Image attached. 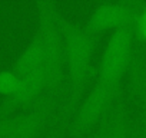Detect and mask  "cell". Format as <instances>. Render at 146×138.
<instances>
[{"label": "cell", "mask_w": 146, "mask_h": 138, "mask_svg": "<svg viewBox=\"0 0 146 138\" xmlns=\"http://www.w3.org/2000/svg\"><path fill=\"white\" fill-rule=\"evenodd\" d=\"M57 22L64 48L66 88L63 99L53 119L52 138H59V134L63 131V128L70 124L82 98L86 94L88 81L93 72L92 63L98 39V36L90 33L85 25L72 20L59 7Z\"/></svg>", "instance_id": "obj_1"}, {"label": "cell", "mask_w": 146, "mask_h": 138, "mask_svg": "<svg viewBox=\"0 0 146 138\" xmlns=\"http://www.w3.org/2000/svg\"><path fill=\"white\" fill-rule=\"evenodd\" d=\"M36 35L42 46V74L46 82V94L60 102L66 88V65L63 38L57 22V5L50 0H39Z\"/></svg>", "instance_id": "obj_2"}, {"label": "cell", "mask_w": 146, "mask_h": 138, "mask_svg": "<svg viewBox=\"0 0 146 138\" xmlns=\"http://www.w3.org/2000/svg\"><path fill=\"white\" fill-rule=\"evenodd\" d=\"M120 89L122 86H112L95 81L92 88L82 98L67 127V137L83 138L92 132L117 104L120 99Z\"/></svg>", "instance_id": "obj_3"}, {"label": "cell", "mask_w": 146, "mask_h": 138, "mask_svg": "<svg viewBox=\"0 0 146 138\" xmlns=\"http://www.w3.org/2000/svg\"><path fill=\"white\" fill-rule=\"evenodd\" d=\"M133 40L135 35L132 27H122L110 33L96 69L95 81L112 86H122L123 78L132 65Z\"/></svg>", "instance_id": "obj_4"}, {"label": "cell", "mask_w": 146, "mask_h": 138, "mask_svg": "<svg viewBox=\"0 0 146 138\" xmlns=\"http://www.w3.org/2000/svg\"><path fill=\"white\" fill-rule=\"evenodd\" d=\"M60 101L44 94L19 114L0 121V138H39L53 122Z\"/></svg>", "instance_id": "obj_5"}, {"label": "cell", "mask_w": 146, "mask_h": 138, "mask_svg": "<svg viewBox=\"0 0 146 138\" xmlns=\"http://www.w3.org/2000/svg\"><path fill=\"white\" fill-rule=\"evenodd\" d=\"M143 3L145 2H132V0L99 3L89 15L85 27L96 36L105 32L112 33L122 27H132Z\"/></svg>", "instance_id": "obj_6"}, {"label": "cell", "mask_w": 146, "mask_h": 138, "mask_svg": "<svg viewBox=\"0 0 146 138\" xmlns=\"http://www.w3.org/2000/svg\"><path fill=\"white\" fill-rule=\"evenodd\" d=\"M12 69L20 78H26L37 71H42V46L36 33L19 53L12 65Z\"/></svg>", "instance_id": "obj_7"}, {"label": "cell", "mask_w": 146, "mask_h": 138, "mask_svg": "<svg viewBox=\"0 0 146 138\" xmlns=\"http://www.w3.org/2000/svg\"><path fill=\"white\" fill-rule=\"evenodd\" d=\"M20 82H22V78L13 71L12 66L0 71V94L3 95V98L16 92Z\"/></svg>", "instance_id": "obj_8"}, {"label": "cell", "mask_w": 146, "mask_h": 138, "mask_svg": "<svg viewBox=\"0 0 146 138\" xmlns=\"http://www.w3.org/2000/svg\"><path fill=\"white\" fill-rule=\"evenodd\" d=\"M132 30H133L135 39H139L143 43H146V3H143L139 13L136 15L135 22L132 25Z\"/></svg>", "instance_id": "obj_9"}, {"label": "cell", "mask_w": 146, "mask_h": 138, "mask_svg": "<svg viewBox=\"0 0 146 138\" xmlns=\"http://www.w3.org/2000/svg\"><path fill=\"white\" fill-rule=\"evenodd\" d=\"M132 138H146V132L142 128L132 129Z\"/></svg>", "instance_id": "obj_10"}]
</instances>
